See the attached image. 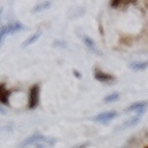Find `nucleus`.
<instances>
[{"mask_svg": "<svg viewBox=\"0 0 148 148\" xmlns=\"http://www.w3.org/2000/svg\"><path fill=\"white\" fill-rule=\"evenodd\" d=\"M120 98V94L119 92H112V94H110V95H106L105 98H104V103H115V101H117Z\"/></svg>", "mask_w": 148, "mask_h": 148, "instance_id": "14", "label": "nucleus"}, {"mask_svg": "<svg viewBox=\"0 0 148 148\" xmlns=\"http://www.w3.org/2000/svg\"><path fill=\"white\" fill-rule=\"evenodd\" d=\"M26 29L25 25H22L21 22H11V24L9 25H4L1 26V29H0V42H4V40H5V37L8 35H12V34H16L18 31H24Z\"/></svg>", "mask_w": 148, "mask_h": 148, "instance_id": "1", "label": "nucleus"}, {"mask_svg": "<svg viewBox=\"0 0 148 148\" xmlns=\"http://www.w3.org/2000/svg\"><path fill=\"white\" fill-rule=\"evenodd\" d=\"M146 148H148V146H147V147H146Z\"/></svg>", "mask_w": 148, "mask_h": 148, "instance_id": "18", "label": "nucleus"}, {"mask_svg": "<svg viewBox=\"0 0 148 148\" xmlns=\"http://www.w3.org/2000/svg\"><path fill=\"white\" fill-rule=\"evenodd\" d=\"M120 4H121V1H114V3H111V6H119Z\"/></svg>", "mask_w": 148, "mask_h": 148, "instance_id": "17", "label": "nucleus"}, {"mask_svg": "<svg viewBox=\"0 0 148 148\" xmlns=\"http://www.w3.org/2000/svg\"><path fill=\"white\" fill-rule=\"evenodd\" d=\"M73 73H74V75H75L78 79H80V78H82V74H80V73H78L77 71H73Z\"/></svg>", "mask_w": 148, "mask_h": 148, "instance_id": "16", "label": "nucleus"}, {"mask_svg": "<svg viewBox=\"0 0 148 148\" xmlns=\"http://www.w3.org/2000/svg\"><path fill=\"white\" fill-rule=\"evenodd\" d=\"M148 106V101H137V103H133L128 106V108L125 110V112H128V111H142L146 110V108Z\"/></svg>", "mask_w": 148, "mask_h": 148, "instance_id": "8", "label": "nucleus"}, {"mask_svg": "<svg viewBox=\"0 0 148 148\" xmlns=\"http://www.w3.org/2000/svg\"><path fill=\"white\" fill-rule=\"evenodd\" d=\"M56 142H57L56 138H45L41 143L36 145V148H49V147H53L56 145Z\"/></svg>", "mask_w": 148, "mask_h": 148, "instance_id": "10", "label": "nucleus"}, {"mask_svg": "<svg viewBox=\"0 0 148 148\" xmlns=\"http://www.w3.org/2000/svg\"><path fill=\"white\" fill-rule=\"evenodd\" d=\"M94 77L96 80L99 82H103V83H109V82H114L115 80V77L111 75L109 73H105L103 71H100V69L96 68L95 72H94Z\"/></svg>", "mask_w": 148, "mask_h": 148, "instance_id": "5", "label": "nucleus"}, {"mask_svg": "<svg viewBox=\"0 0 148 148\" xmlns=\"http://www.w3.org/2000/svg\"><path fill=\"white\" fill-rule=\"evenodd\" d=\"M40 101V85L35 84L30 88L29 90V103H27V108L29 109H36Z\"/></svg>", "mask_w": 148, "mask_h": 148, "instance_id": "2", "label": "nucleus"}, {"mask_svg": "<svg viewBox=\"0 0 148 148\" xmlns=\"http://www.w3.org/2000/svg\"><path fill=\"white\" fill-rule=\"evenodd\" d=\"M51 5H52V3L51 1H41L38 3L37 5L34 8V12H38V11H43L46 9H48Z\"/></svg>", "mask_w": 148, "mask_h": 148, "instance_id": "13", "label": "nucleus"}, {"mask_svg": "<svg viewBox=\"0 0 148 148\" xmlns=\"http://www.w3.org/2000/svg\"><path fill=\"white\" fill-rule=\"evenodd\" d=\"M53 47H66V42H62V41H54Z\"/></svg>", "mask_w": 148, "mask_h": 148, "instance_id": "15", "label": "nucleus"}, {"mask_svg": "<svg viewBox=\"0 0 148 148\" xmlns=\"http://www.w3.org/2000/svg\"><path fill=\"white\" fill-rule=\"evenodd\" d=\"M83 42H84V45L86 46V48L89 49V51H91L92 53L101 54L100 51H98V48H96V45H95L94 41H92L91 37H89V36H83Z\"/></svg>", "mask_w": 148, "mask_h": 148, "instance_id": "7", "label": "nucleus"}, {"mask_svg": "<svg viewBox=\"0 0 148 148\" xmlns=\"http://www.w3.org/2000/svg\"><path fill=\"white\" fill-rule=\"evenodd\" d=\"M143 112H145V110L138 111V112L135 115V116L131 117L127 122H125V123H123V126H122V127H131V126H135V125H137L138 122H140L141 116H142V114H143Z\"/></svg>", "mask_w": 148, "mask_h": 148, "instance_id": "9", "label": "nucleus"}, {"mask_svg": "<svg viewBox=\"0 0 148 148\" xmlns=\"http://www.w3.org/2000/svg\"><path fill=\"white\" fill-rule=\"evenodd\" d=\"M148 67V62H132L130 63V68L132 71H145Z\"/></svg>", "mask_w": 148, "mask_h": 148, "instance_id": "12", "label": "nucleus"}, {"mask_svg": "<svg viewBox=\"0 0 148 148\" xmlns=\"http://www.w3.org/2000/svg\"><path fill=\"white\" fill-rule=\"evenodd\" d=\"M11 91L6 89V86L4 83L0 84V101L3 105H9V96H10Z\"/></svg>", "mask_w": 148, "mask_h": 148, "instance_id": "6", "label": "nucleus"}, {"mask_svg": "<svg viewBox=\"0 0 148 148\" xmlns=\"http://www.w3.org/2000/svg\"><path fill=\"white\" fill-rule=\"evenodd\" d=\"M45 138H46V137H45L43 135H40V133L32 135V136H30V137L25 138V140L20 143V148H26V147H29V146H31V145H35V146H36V145H38V143L42 142Z\"/></svg>", "mask_w": 148, "mask_h": 148, "instance_id": "3", "label": "nucleus"}, {"mask_svg": "<svg viewBox=\"0 0 148 148\" xmlns=\"http://www.w3.org/2000/svg\"><path fill=\"white\" fill-rule=\"evenodd\" d=\"M41 37V32H37V34L35 35H32L31 37H29L26 41H24V43H22V48H26V47H29V46L31 45H34L35 42H37V40H38Z\"/></svg>", "mask_w": 148, "mask_h": 148, "instance_id": "11", "label": "nucleus"}, {"mask_svg": "<svg viewBox=\"0 0 148 148\" xmlns=\"http://www.w3.org/2000/svg\"><path fill=\"white\" fill-rule=\"evenodd\" d=\"M116 115H117L116 111H106V112L99 114L98 116H95L92 120H94L95 122H99V123H108L112 119L116 117Z\"/></svg>", "mask_w": 148, "mask_h": 148, "instance_id": "4", "label": "nucleus"}]
</instances>
